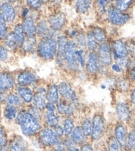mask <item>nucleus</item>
<instances>
[{
  "instance_id": "1",
  "label": "nucleus",
  "mask_w": 135,
  "mask_h": 151,
  "mask_svg": "<svg viewBox=\"0 0 135 151\" xmlns=\"http://www.w3.org/2000/svg\"><path fill=\"white\" fill-rule=\"evenodd\" d=\"M15 121L19 126L23 135L28 138L37 137L43 127L41 122L27 111L26 106L19 109Z\"/></svg>"
},
{
  "instance_id": "2",
  "label": "nucleus",
  "mask_w": 135,
  "mask_h": 151,
  "mask_svg": "<svg viewBox=\"0 0 135 151\" xmlns=\"http://www.w3.org/2000/svg\"><path fill=\"white\" fill-rule=\"evenodd\" d=\"M57 38L47 37L39 39L35 53L40 60L45 62L55 60L58 48Z\"/></svg>"
},
{
  "instance_id": "3",
  "label": "nucleus",
  "mask_w": 135,
  "mask_h": 151,
  "mask_svg": "<svg viewBox=\"0 0 135 151\" xmlns=\"http://www.w3.org/2000/svg\"><path fill=\"white\" fill-rule=\"evenodd\" d=\"M78 47L73 39H68L64 49V58H65L66 72L75 74L80 70L77 63L76 52Z\"/></svg>"
},
{
  "instance_id": "4",
  "label": "nucleus",
  "mask_w": 135,
  "mask_h": 151,
  "mask_svg": "<svg viewBox=\"0 0 135 151\" xmlns=\"http://www.w3.org/2000/svg\"><path fill=\"white\" fill-rule=\"evenodd\" d=\"M58 90L60 98L69 102L75 110L79 108L80 102L76 90L68 81L64 80L58 83Z\"/></svg>"
},
{
  "instance_id": "5",
  "label": "nucleus",
  "mask_w": 135,
  "mask_h": 151,
  "mask_svg": "<svg viewBox=\"0 0 135 151\" xmlns=\"http://www.w3.org/2000/svg\"><path fill=\"white\" fill-rule=\"evenodd\" d=\"M105 19L109 25L118 27L128 23L131 19V15L127 12H120L114 5H111Z\"/></svg>"
},
{
  "instance_id": "6",
  "label": "nucleus",
  "mask_w": 135,
  "mask_h": 151,
  "mask_svg": "<svg viewBox=\"0 0 135 151\" xmlns=\"http://www.w3.org/2000/svg\"><path fill=\"white\" fill-rule=\"evenodd\" d=\"M92 120V130L90 139L92 141H98L105 136L107 131V123L104 115L101 113H94Z\"/></svg>"
},
{
  "instance_id": "7",
  "label": "nucleus",
  "mask_w": 135,
  "mask_h": 151,
  "mask_svg": "<svg viewBox=\"0 0 135 151\" xmlns=\"http://www.w3.org/2000/svg\"><path fill=\"white\" fill-rule=\"evenodd\" d=\"M37 137L40 145L45 147H55L62 139L56 134L54 128L46 125H43Z\"/></svg>"
},
{
  "instance_id": "8",
  "label": "nucleus",
  "mask_w": 135,
  "mask_h": 151,
  "mask_svg": "<svg viewBox=\"0 0 135 151\" xmlns=\"http://www.w3.org/2000/svg\"><path fill=\"white\" fill-rule=\"evenodd\" d=\"M17 86H29L34 88L40 83V79L36 72L30 69H24L18 72L15 76Z\"/></svg>"
},
{
  "instance_id": "9",
  "label": "nucleus",
  "mask_w": 135,
  "mask_h": 151,
  "mask_svg": "<svg viewBox=\"0 0 135 151\" xmlns=\"http://www.w3.org/2000/svg\"><path fill=\"white\" fill-rule=\"evenodd\" d=\"M47 21L51 30L56 33H62L66 27L68 19L66 15L60 11L51 12L47 17Z\"/></svg>"
},
{
  "instance_id": "10",
  "label": "nucleus",
  "mask_w": 135,
  "mask_h": 151,
  "mask_svg": "<svg viewBox=\"0 0 135 151\" xmlns=\"http://www.w3.org/2000/svg\"><path fill=\"white\" fill-rule=\"evenodd\" d=\"M98 56L99 63L106 67H109L113 63L112 48L111 42L107 40L101 44H99L96 51Z\"/></svg>"
},
{
  "instance_id": "11",
  "label": "nucleus",
  "mask_w": 135,
  "mask_h": 151,
  "mask_svg": "<svg viewBox=\"0 0 135 151\" xmlns=\"http://www.w3.org/2000/svg\"><path fill=\"white\" fill-rule=\"evenodd\" d=\"M34 96L32 105L37 109L44 112L46 105L47 103L46 93H47V86L39 83L34 88Z\"/></svg>"
},
{
  "instance_id": "12",
  "label": "nucleus",
  "mask_w": 135,
  "mask_h": 151,
  "mask_svg": "<svg viewBox=\"0 0 135 151\" xmlns=\"http://www.w3.org/2000/svg\"><path fill=\"white\" fill-rule=\"evenodd\" d=\"M68 40V38L64 34L61 33L58 36L57 38V52H56V55L55 59L56 65L58 66V68L64 71H66L65 58H64V49H65V46Z\"/></svg>"
},
{
  "instance_id": "13",
  "label": "nucleus",
  "mask_w": 135,
  "mask_h": 151,
  "mask_svg": "<svg viewBox=\"0 0 135 151\" xmlns=\"http://www.w3.org/2000/svg\"><path fill=\"white\" fill-rule=\"evenodd\" d=\"M112 48L113 61L126 58L129 56V52L126 42L121 39H115L111 42Z\"/></svg>"
},
{
  "instance_id": "14",
  "label": "nucleus",
  "mask_w": 135,
  "mask_h": 151,
  "mask_svg": "<svg viewBox=\"0 0 135 151\" xmlns=\"http://www.w3.org/2000/svg\"><path fill=\"white\" fill-rule=\"evenodd\" d=\"M99 61L96 52H88L84 70L88 77L93 78L98 76Z\"/></svg>"
},
{
  "instance_id": "15",
  "label": "nucleus",
  "mask_w": 135,
  "mask_h": 151,
  "mask_svg": "<svg viewBox=\"0 0 135 151\" xmlns=\"http://www.w3.org/2000/svg\"><path fill=\"white\" fill-rule=\"evenodd\" d=\"M115 114L119 122L128 123L131 119L132 112L129 104L125 101H120L115 104Z\"/></svg>"
},
{
  "instance_id": "16",
  "label": "nucleus",
  "mask_w": 135,
  "mask_h": 151,
  "mask_svg": "<svg viewBox=\"0 0 135 151\" xmlns=\"http://www.w3.org/2000/svg\"><path fill=\"white\" fill-rule=\"evenodd\" d=\"M61 33L51 30L47 18L42 17L37 22V37L39 39L47 37H58Z\"/></svg>"
},
{
  "instance_id": "17",
  "label": "nucleus",
  "mask_w": 135,
  "mask_h": 151,
  "mask_svg": "<svg viewBox=\"0 0 135 151\" xmlns=\"http://www.w3.org/2000/svg\"><path fill=\"white\" fill-rule=\"evenodd\" d=\"M15 76L9 72H0V89L10 92L17 87Z\"/></svg>"
},
{
  "instance_id": "18",
  "label": "nucleus",
  "mask_w": 135,
  "mask_h": 151,
  "mask_svg": "<svg viewBox=\"0 0 135 151\" xmlns=\"http://www.w3.org/2000/svg\"><path fill=\"white\" fill-rule=\"evenodd\" d=\"M0 15L7 24L13 23L17 17V12L13 5L9 2H5L0 5Z\"/></svg>"
},
{
  "instance_id": "19",
  "label": "nucleus",
  "mask_w": 135,
  "mask_h": 151,
  "mask_svg": "<svg viewBox=\"0 0 135 151\" xmlns=\"http://www.w3.org/2000/svg\"><path fill=\"white\" fill-rule=\"evenodd\" d=\"M129 132L125 123L118 122L116 123L113 129V135L117 141L119 142L121 147L127 149V137Z\"/></svg>"
},
{
  "instance_id": "20",
  "label": "nucleus",
  "mask_w": 135,
  "mask_h": 151,
  "mask_svg": "<svg viewBox=\"0 0 135 151\" xmlns=\"http://www.w3.org/2000/svg\"><path fill=\"white\" fill-rule=\"evenodd\" d=\"M16 93L18 94L25 106L32 104L34 96V89L29 86H17L15 88Z\"/></svg>"
},
{
  "instance_id": "21",
  "label": "nucleus",
  "mask_w": 135,
  "mask_h": 151,
  "mask_svg": "<svg viewBox=\"0 0 135 151\" xmlns=\"http://www.w3.org/2000/svg\"><path fill=\"white\" fill-rule=\"evenodd\" d=\"M56 111L61 117H74L76 111L71 104L61 98L56 104Z\"/></svg>"
},
{
  "instance_id": "22",
  "label": "nucleus",
  "mask_w": 135,
  "mask_h": 151,
  "mask_svg": "<svg viewBox=\"0 0 135 151\" xmlns=\"http://www.w3.org/2000/svg\"><path fill=\"white\" fill-rule=\"evenodd\" d=\"M26 37L28 39H34L37 37V22L31 16L23 19L21 22Z\"/></svg>"
},
{
  "instance_id": "23",
  "label": "nucleus",
  "mask_w": 135,
  "mask_h": 151,
  "mask_svg": "<svg viewBox=\"0 0 135 151\" xmlns=\"http://www.w3.org/2000/svg\"><path fill=\"white\" fill-rule=\"evenodd\" d=\"M61 116L57 111H45L43 112V123L46 126L51 128H55L60 124Z\"/></svg>"
},
{
  "instance_id": "24",
  "label": "nucleus",
  "mask_w": 135,
  "mask_h": 151,
  "mask_svg": "<svg viewBox=\"0 0 135 151\" xmlns=\"http://www.w3.org/2000/svg\"><path fill=\"white\" fill-rule=\"evenodd\" d=\"M28 143L22 136L15 134L9 142V151H26Z\"/></svg>"
},
{
  "instance_id": "25",
  "label": "nucleus",
  "mask_w": 135,
  "mask_h": 151,
  "mask_svg": "<svg viewBox=\"0 0 135 151\" xmlns=\"http://www.w3.org/2000/svg\"><path fill=\"white\" fill-rule=\"evenodd\" d=\"M46 98H47L48 102H50V103L55 104L58 103V101L60 99L58 83L51 82L49 84L47 85Z\"/></svg>"
},
{
  "instance_id": "26",
  "label": "nucleus",
  "mask_w": 135,
  "mask_h": 151,
  "mask_svg": "<svg viewBox=\"0 0 135 151\" xmlns=\"http://www.w3.org/2000/svg\"><path fill=\"white\" fill-rule=\"evenodd\" d=\"M93 37L99 44L107 42L109 39L107 29L100 25H93L90 29Z\"/></svg>"
},
{
  "instance_id": "27",
  "label": "nucleus",
  "mask_w": 135,
  "mask_h": 151,
  "mask_svg": "<svg viewBox=\"0 0 135 151\" xmlns=\"http://www.w3.org/2000/svg\"><path fill=\"white\" fill-rule=\"evenodd\" d=\"M38 40H39L38 38H34V39L27 38L19 51H20V52L24 56L34 53L36 52Z\"/></svg>"
},
{
  "instance_id": "28",
  "label": "nucleus",
  "mask_w": 135,
  "mask_h": 151,
  "mask_svg": "<svg viewBox=\"0 0 135 151\" xmlns=\"http://www.w3.org/2000/svg\"><path fill=\"white\" fill-rule=\"evenodd\" d=\"M70 137L77 146H78V145H80L81 146L83 143H85L86 142V140L88 139L85 136L84 133H83L80 125H75L74 130H73L71 134L70 135Z\"/></svg>"
},
{
  "instance_id": "29",
  "label": "nucleus",
  "mask_w": 135,
  "mask_h": 151,
  "mask_svg": "<svg viewBox=\"0 0 135 151\" xmlns=\"http://www.w3.org/2000/svg\"><path fill=\"white\" fill-rule=\"evenodd\" d=\"M93 0H75V12L79 15H85L88 13L92 5Z\"/></svg>"
},
{
  "instance_id": "30",
  "label": "nucleus",
  "mask_w": 135,
  "mask_h": 151,
  "mask_svg": "<svg viewBox=\"0 0 135 151\" xmlns=\"http://www.w3.org/2000/svg\"><path fill=\"white\" fill-rule=\"evenodd\" d=\"M4 40L5 47L9 51H12V52H15L19 50L18 42L12 31L8 33Z\"/></svg>"
},
{
  "instance_id": "31",
  "label": "nucleus",
  "mask_w": 135,
  "mask_h": 151,
  "mask_svg": "<svg viewBox=\"0 0 135 151\" xmlns=\"http://www.w3.org/2000/svg\"><path fill=\"white\" fill-rule=\"evenodd\" d=\"M12 31L16 38V40H17V41L18 42L19 47V49H20L21 46L23 45L24 42L25 41V40L27 39L25 32H24V30H23L22 23H15L14 26H13Z\"/></svg>"
},
{
  "instance_id": "32",
  "label": "nucleus",
  "mask_w": 135,
  "mask_h": 151,
  "mask_svg": "<svg viewBox=\"0 0 135 151\" xmlns=\"http://www.w3.org/2000/svg\"><path fill=\"white\" fill-rule=\"evenodd\" d=\"M5 104L7 106H14L19 109L25 106L23 102L19 98V96H18V94L16 92H12V91L8 93Z\"/></svg>"
},
{
  "instance_id": "33",
  "label": "nucleus",
  "mask_w": 135,
  "mask_h": 151,
  "mask_svg": "<svg viewBox=\"0 0 135 151\" xmlns=\"http://www.w3.org/2000/svg\"><path fill=\"white\" fill-rule=\"evenodd\" d=\"M131 88V81L129 78L119 76L117 78L116 83V90L121 93H126L129 91Z\"/></svg>"
},
{
  "instance_id": "34",
  "label": "nucleus",
  "mask_w": 135,
  "mask_h": 151,
  "mask_svg": "<svg viewBox=\"0 0 135 151\" xmlns=\"http://www.w3.org/2000/svg\"><path fill=\"white\" fill-rule=\"evenodd\" d=\"M99 44L96 41L90 29L86 31V49L88 52H96Z\"/></svg>"
},
{
  "instance_id": "35",
  "label": "nucleus",
  "mask_w": 135,
  "mask_h": 151,
  "mask_svg": "<svg viewBox=\"0 0 135 151\" xmlns=\"http://www.w3.org/2000/svg\"><path fill=\"white\" fill-rule=\"evenodd\" d=\"M96 4L98 15L101 17L105 19L108 9H109L110 5H112L111 4V1L110 0H96Z\"/></svg>"
},
{
  "instance_id": "36",
  "label": "nucleus",
  "mask_w": 135,
  "mask_h": 151,
  "mask_svg": "<svg viewBox=\"0 0 135 151\" xmlns=\"http://www.w3.org/2000/svg\"><path fill=\"white\" fill-rule=\"evenodd\" d=\"M62 125L64 131V135H65V137H70L75 127V123L74 117H64Z\"/></svg>"
},
{
  "instance_id": "37",
  "label": "nucleus",
  "mask_w": 135,
  "mask_h": 151,
  "mask_svg": "<svg viewBox=\"0 0 135 151\" xmlns=\"http://www.w3.org/2000/svg\"><path fill=\"white\" fill-rule=\"evenodd\" d=\"M88 51L85 48H78L76 52H75V56H76L77 63L79 66V68L81 70H84L86 60H87Z\"/></svg>"
},
{
  "instance_id": "38",
  "label": "nucleus",
  "mask_w": 135,
  "mask_h": 151,
  "mask_svg": "<svg viewBox=\"0 0 135 151\" xmlns=\"http://www.w3.org/2000/svg\"><path fill=\"white\" fill-rule=\"evenodd\" d=\"M83 133L87 138H90L91 134V130H92V120L90 116H85L83 117L80 124Z\"/></svg>"
},
{
  "instance_id": "39",
  "label": "nucleus",
  "mask_w": 135,
  "mask_h": 151,
  "mask_svg": "<svg viewBox=\"0 0 135 151\" xmlns=\"http://www.w3.org/2000/svg\"><path fill=\"white\" fill-rule=\"evenodd\" d=\"M19 108L14 106H7L6 105L4 109V116L5 119L8 121H15L17 117Z\"/></svg>"
},
{
  "instance_id": "40",
  "label": "nucleus",
  "mask_w": 135,
  "mask_h": 151,
  "mask_svg": "<svg viewBox=\"0 0 135 151\" xmlns=\"http://www.w3.org/2000/svg\"><path fill=\"white\" fill-rule=\"evenodd\" d=\"M108 151H122L123 147L115 139L113 134L109 135L107 139Z\"/></svg>"
},
{
  "instance_id": "41",
  "label": "nucleus",
  "mask_w": 135,
  "mask_h": 151,
  "mask_svg": "<svg viewBox=\"0 0 135 151\" xmlns=\"http://www.w3.org/2000/svg\"><path fill=\"white\" fill-rule=\"evenodd\" d=\"M134 0H115L113 5L120 12L126 13L130 9Z\"/></svg>"
},
{
  "instance_id": "42",
  "label": "nucleus",
  "mask_w": 135,
  "mask_h": 151,
  "mask_svg": "<svg viewBox=\"0 0 135 151\" xmlns=\"http://www.w3.org/2000/svg\"><path fill=\"white\" fill-rule=\"evenodd\" d=\"M74 40L78 48L86 49V32L80 30L76 37L74 38Z\"/></svg>"
},
{
  "instance_id": "43",
  "label": "nucleus",
  "mask_w": 135,
  "mask_h": 151,
  "mask_svg": "<svg viewBox=\"0 0 135 151\" xmlns=\"http://www.w3.org/2000/svg\"><path fill=\"white\" fill-rule=\"evenodd\" d=\"M27 111L30 114L33 116L34 118H36L38 121L42 123H43V112L40 111L37 107H35L33 105L31 104L29 106H26Z\"/></svg>"
},
{
  "instance_id": "44",
  "label": "nucleus",
  "mask_w": 135,
  "mask_h": 151,
  "mask_svg": "<svg viewBox=\"0 0 135 151\" xmlns=\"http://www.w3.org/2000/svg\"><path fill=\"white\" fill-rule=\"evenodd\" d=\"M25 2L29 9L33 11H40L44 5L41 0H25Z\"/></svg>"
},
{
  "instance_id": "45",
  "label": "nucleus",
  "mask_w": 135,
  "mask_h": 151,
  "mask_svg": "<svg viewBox=\"0 0 135 151\" xmlns=\"http://www.w3.org/2000/svg\"><path fill=\"white\" fill-rule=\"evenodd\" d=\"M8 33L7 23L0 15V40H4Z\"/></svg>"
},
{
  "instance_id": "46",
  "label": "nucleus",
  "mask_w": 135,
  "mask_h": 151,
  "mask_svg": "<svg viewBox=\"0 0 135 151\" xmlns=\"http://www.w3.org/2000/svg\"><path fill=\"white\" fill-rule=\"evenodd\" d=\"M8 134L5 128L0 125V147L7 146L8 144Z\"/></svg>"
},
{
  "instance_id": "47",
  "label": "nucleus",
  "mask_w": 135,
  "mask_h": 151,
  "mask_svg": "<svg viewBox=\"0 0 135 151\" xmlns=\"http://www.w3.org/2000/svg\"><path fill=\"white\" fill-rule=\"evenodd\" d=\"M109 70L111 74L116 76H122L123 74L125 71L123 70L122 68L118 65L117 63H116L115 62H113V63L111 64L109 66Z\"/></svg>"
},
{
  "instance_id": "48",
  "label": "nucleus",
  "mask_w": 135,
  "mask_h": 151,
  "mask_svg": "<svg viewBox=\"0 0 135 151\" xmlns=\"http://www.w3.org/2000/svg\"><path fill=\"white\" fill-rule=\"evenodd\" d=\"M127 148L134 150L135 149V129L129 132L127 137Z\"/></svg>"
},
{
  "instance_id": "49",
  "label": "nucleus",
  "mask_w": 135,
  "mask_h": 151,
  "mask_svg": "<svg viewBox=\"0 0 135 151\" xmlns=\"http://www.w3.org/2000/svg\"><path fill=\"white\" fill-rule=\"evenodd\" d=\"M9 50L5 47V45H0V63L6 61L9 58Z\"/></svg>"
},
{
  "instance_id": "50",
  "label": "nucleus",
  "mask_w": 135,
  "mask_h": 151,
  "mask_svg": "<svg viewBox=\"0 0 135 151\" xmlns=\"http://www.w3.org/2000/svg\"><path fill=\"white\" fill-rule=\"evenodd\" d=\"M126 47H127L129 56H131L132 58H135V41L134 40H129L126 42Z\"/></svg>"
},
{
  "instance_id": "51",
  "label": "nucleus",
  "mask_w": 135,
  "mask_h": 151,
  "mask_svg": "<svg viewBox=\"0 0 135 151\" xmlns=\"http://www.w3.org/2000/svg\"><path fill=\"white\" fill-rule=\"evenodd\" d=\"M31 9H29L28 7H23L21 8V12H20V17L22 19L27 18L29 16V14L31 13Z\"/></svg>"
},
{
  "instance_id": "52",
  "label": "nucleus",
  "mask_w": 135,
  "mask_h": 151,
  "mask_svg": "<svg viewBox=\"0 0 135 151\" xmlns=\"http://www.w3.org/2000/svg\"><path fill=\"white\" fill-rule=\"evenodd\" d=\"M55 131H56V134H58V136L60 137V138L62 139L64 137H65V135H64V129H63V127L62 125H61V124H59L56 127H55Z\"/></svg>"
},
{
  "instance_id": "53",
  "label": "nucleus",
  "mask_w": 135,
  "mask_h": 151,
  "mask_svg": "<svg viewBox=\"0 0 135 151\" xmlns=\"http://www.w3.org/2000/svg\"><path fill=\"white\" fill-rule=\"evenodd\" d=\"M80 151H93V145L91 142H85V143L81 145Z\"/></svg>"
},
{
  "instance_id": "54",
  "label": "nucleus",
  "mask_w": 135,
  "mask_h": 151,
  "mask_svg": "<svg viewBox=\"0 0 135 151\" xmlns=\"http://www.w3.org/2000/svg\"><path fill=\"white\" fill-rule=\"evenodd\" d=\"M129 79L132 82H135V65L132 66L129 72Z\"/></svg>"
},
{
  "instance_id": "55",
  "label": "nucleus",
  "mask_w": 135,
  "mask_h": 151,
  "mask_svg": "<svg viewBox=\"0 0 135 151\" xmlns=\"http://www.w3.org/2000/svg\"><path fill=\"white\" fill-rule=\"evenodd\" d=\"M8 93L9 92H7V91H4L0 89V104L5 103V100H6Z\"/></svg>"
},
{
  "instance_id": "56",
  "label": "nucleus",
  "mask_w": 135,
  "mask_h": 151,
  "mask_svg": "<svg viewBox=\"0 0 135 151\" xmlns=\"http://www.w3.org/2000/svg\"><path fill=\"white\" fill-rule=\"evenodd\" d=\"M130 101L131 103L135 106V88L132 89L130 93Z\"/></svg>"
},
{
  "instance_id": "57",
  "label": "nucleus",
  "mask_w": 135,
  "mask_h": 151,
  "mask_svg": "<svg viewBox=\"0 0 135 151\" xmlns=\"http://www.w3.org/2000/svg\"><path fill=\"white\" fill-rule=\"evenodd\" d=\"M52 151H65V150L59 149H57V148H55V149H53Z\"/></svg>"
},
{
  "instance_id": "58",
  "label": "nucleus",
  "mask_w": 135,
  "mask_h": 151,
  "mask_svg": "<svg viewBox=\"0 0 135 151\" xmlns=\"http://www.w3.org/2000/svg\"><path fill=\"white\" fill-rule=\"evenodd\" d=\"M9 3L10 4H12V3H15V2H17V1H18L19 0H9Z\"/></svg>"
},
{
  "instance_id": "59",
  "label": "nucleus",
  "mask_w": 135,
  "mask_h": 151,
  "mask_svg": "<svg viewBox=\"0 0 135 151\" xmlns=\"http://www.w3.org/2000/svg\"><path fill=\"white\" fill-rule=\"evenodd\" d=\"M41 1L43 2V4H46V3H47V0H41Z\"/></svg>"
},
{
  "instance_id": "60",
  "label": "nucleus",
  "mask_w": 135,
  "mask_h": 151,
  "mask_svg": "<svg viewBox=\"0 0 135 151\" xmlns=\"http://www.w3.org/2000/svg\"><path fill=\"white\" fill-rule=\"evenodd\" d=\"M68 1H74V0H68Z\"/></svg>"
},
{
  "instance_id": "61",
  "label": "nucleus",
  "mask_w": 135,
  "mask_h": 151,
  "mask_svg": "<svg viewBox=\"0 0 135 151\" xmlns=\"http://www.w3.org/2000/svg\"><path fill=\"white\" fill-rule=\"evenodd\" d=\"M0 151H1V147H0Z\"/></svg>"
},
{
  "instance_id": "62",
  "label": "nucleus",
  "mask_w": 135,
  "mask_h": 151,
  "mask_svg": "<svg viewBox=\"0 0 135 151\" xmlns=\"http://www.w3.org/2000/svg\"><path fill=\"white\" fill-rule=\"evenodd\" d=\"M133 151H135V149H134V150H133Z\"/></svg>"
}]
</instances>
